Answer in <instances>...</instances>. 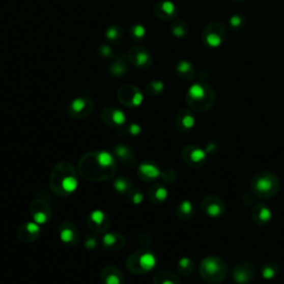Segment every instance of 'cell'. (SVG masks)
Instances as JSON below:
<instances>
[{"label": "cell", "mask_w": 284, "mask_h": 284, "mask_svg": "<svg viewBox=\"0 0 284 284\" xmlns=\"http://www.w3.org/2000/svg\"><path fill=\"white\" fill-rule=\"evenodd\" d=\"M77 187L76 170L70 163L63 162L54 166L50 176V188L54 193L67 196L75 192Z\"/></svg>", "instance_id": "obj_1"}, {"label": "cell", "mask_w": 284, "mask_h": 284, "mask_svg": "<svg viewBox=\"0 0 284 284\" xmlns=\"http://www.w3.org/2000/svg\"><path fill=\"white\" fill-rule=\"evenodd\" d=\"M79 172L81 174L82 177L88 179V180L101 181L107 180V179L112 177L116 171L102 168L100 163L97 161L95 152H91L86 154V156H83L81 160H80Z\"/></svg>", "instance_id": "obj_2"}, {"label": "cell", "mask_w": 284, "mask_h": 284, "mask_svg": "<svg viewBox=\"0 0 284 284\" xmlns=\"http://www.w3.org/2000/svg\"><path fill=\"white\" fill-rule=\"evenodd\" d=\"M157 264V259L151 251L140 250L132 253L127 260V268L132 273H146L151 271Z\"/></svg>", "instance_id": "obj_3"}, {"label": "cell", "mask_w": 284, "mask_h": 284, "mask_svg": "<svg viewBox=\"0 0 284 284\" xmlns=\"http://www.w3.org/2000/svg\"><path fill=\"white\" fill-rule=\"evenodd\" d=\"M251 187L253 192L257 195L261 197H269L277 192L279 180L270 172H263V174H259L254 177V179L252 180Z\"/></svg>", "instance_id": "obj_4"}, {"label": "cell", "mask_w": 284, "mask_h": 284, "mask_svg": "<svg viewBox=\"0 0 284 284\" xmlns=\"http://www.w3.org/2000/svg\"><path fill=\"white\" fill-rule=\"evenodd\" d=\"M200 272L203 279L209 282L223 281L228 273V269L224 261L218 258H208L201 263Z\"/></svg>", "instance_id": "obj_5"}, {"label": "cell", "mask_w": 284, "mask_h": 284, "mask_svg": "<svg viewBox=\"0 0 284 284\" xmlns=\"http://www.w3.org/2000/svg\"><path fill=\"white\" fill-rule=\"evenodd\" d=\"M95 108L94 101L88 97H78L68 107V115L72 119H83L88 117Z\"/></svg>", "instance_id": "obj_6"}, {"label": "cell", "mask_w": 284, "mask_h": 284, "mask_svg": "<svg viewBox=\"0 0 284 284\" xmlns=\"http://www.w3.org/2000/svg\"><path fill=\"white\" fill-rule=\"evenodd\" d=\"M118 99L127 107H138L144 101V95L141 94L139 88L132 84H126L119 89Z\"/></svg>", "instance_id": "obj_7"}, {"label": "cell", "mask_w": 284, "mask_h": 284, "mask_svg": "<svg viewBox=\"0 0 284 284\" xmlns=\"http://www.w3.org/2000/svg\"><path fill=\"white\" fill-rule=\"evenodd\" d=\"M30 214L34 222L40 226L48 223L51 219V210L45 201L35 199L30 205Z\"/></svg>", "instance_id": "obj_8"}, {"label": "cell", "mask_w": 284, "mask_h": 284, "mask_svg": "<svg viewBox=\"0 0 284 284\" xmlns=\"http://www.w3.org/2000/svg\"><path fill=\"white\" fill-rule=\"evenodd\" d=\"M88 225L95 233H104L110 225V219L101 210H95L88 217Z\"/></svg>", "instance_id": "obj_9"}, {"label": "cell", "mask_w": 284, "mask_h": 284, "mask_svg": "<svg viewBox=\"0 0 284 284\" xmlns=\"http://www.w3.org/2000/svg\"><path fill=\"white\" fill-rule=\"evenodd\" d=\"M59 238L61 242L68 246H75L78 244L80 234L78 228L71 223V222H64L63 224L59 226Z\"/></svg>", "instance_id": "obj_10"}, {"label": "cell", "mask_w": 284, "mask_h": 284, "mask_svg": "<svg viewBox=\"0 0 284 284\" xmlns=\"http://www.w3.org/2000/svg\"><path fill=\"white\" fill-rule=\"evenodd\" d=\"M128 59L130 61V64L140 68V69L149 68L152 64V58L149 51H147L145 48L138 46H135L131 49L130 52L128 54Z\"/></svg>", "instance_id": "obj_11"}, {"label": "cell", "mask_w": 284, "mask_h": 284, "mask_svg": "<svg viewBox=\"0 0 284 284\" xmlns=\"http://www.w3.org/2000/svg\"><path fill=\"white\" fill-rule=\"evenodd\" d=\"M40 233H41L40 225L33 221V222H26V223L21 224L17 231V236L20 241H22V242L30 243L38 239Z\"/></svg>", "instance_id": "obj_12"}, {"label": "cell", "mask_w": 284, "mask_h": 284, "mask_svg": "<svg viewBox=\"0 0 284 284\" xmlns=\"http://www.w3.org/2000/svg\"><path fill=\"white\" fill-rule=\"evenodd\" d=\"M101 119L106 125L113 128L122 127L127 121L126 115L121 110L113 107H108L104 109L101 113Z\"/></svg>", "instance_id": "obj_13"}, {"label": "cell", "mask_w": 284, "mask_h": 284, "mask_svg": "<svg viewBox=\"0 0 284 284\" xmlns=\"http://www.w3.org/2000/svg\"><path fill=\"white\" fill-rule=\"evenodd\" d=\"M182 157L189 165L199 166L206 161V153L199 147L188 146L184 148Z\"/></svg>", "instance_id": "obj_14"}, {"label": "cell", "mask_w": 284, "mask_h": 284, "mask_svg": "<svg viewBox=\"0 0 284 284\" xmlns=\"http://www.w3.org/2000/svg\"><path fill=\"white\" fill-rule=\"evenodd\" d=\"M138 175L141 180L152 182L156 180L161 175V171L159 170L156 163L147 161L139 164L138 166Z\"/></svg>", "instance_id": "obj_15"}, {"label": "cell", "mask_w": 284, "mask_h": 284, "mask_svg": "<svg viewBox=\"0 0 284 284\" xmlns=\"http://www.w3.org/2000/svg\"><path fill=\"white\" fill-rule=\"evenodd\" d=\"M203 211L210 217H219L224 212V205L220 199L215 196H209L202 203Z\"/></svg>", "instance_id": "obj_16"}, {"label": "cell", "mask_w": 284, "mask_h": 284, "mask_svg": "<svg viewBox=\"0 0 284 284\" xmlns=\"http://www.w3.org/2000/svg\"><path fill=\"white\" fill-rule=\"evenodd\" d=\"M101 282L102 284H123L125 277L116 267L108 265L101 271Z\"/></svg>", "instance_id": "obj_17"}, {"label": "cell", "mask_w": 284, "mask_h": 284, "mask_svg": "<svg viewBox=\"0 0 284 284\" xmlns=\"http://www.w3.org/2000/svg\"><path fill=\"white\" fill-rule=\"evenodd\" d=\"M125 242V237L119 233H106L102 238V246L108 250H119Z\"/></svg>", "instance_id": "obj_18"}, {"label": "cell", "mask_w": 284, "mask_h": 284, "mask_svg": "<svg viewBox=\"0 0 284 284\" xmlns=\"http://www.w3.org/2000/svg\"><path fill=\"white\" fill-rule=\"evenodd\" d=\"M154 14H156L160 19H171V18H174L177 14L176 6L170 2L159 3L157 4L156 7H154Z\"/></svg>", "instance_id": "obj_19"}, {"label": "cell", "mask_w": 284, "mask_h": 284, "mask_svg": "<svg viewBox=\"0 0 284 284\" xmlns=\"http://www.w3.org/2000/svg\"><path fill=\"white\" fill-rule=\"evenodd\" d=\"M168 196V191L161 183H153L148 190V197L152 203H161Z\"/></svg>", "instance_id": "obj_20"}, {"label": "cell", "mask_w": 284, "mask_h": 284, "mask_svg": "<svg viewBox=\"0 0 284 284\" xmlns=\"http://www.w3.org/2000/svg\"><path fill=\"white\" fill-rule=\"evenodd\" d=\"M115 154L117 158H119L126 165H134L135 164V156L132 150L128 146L119 145L115 147Z\"/></svg>", "instance_id": "obj_21"}, {"label": "cell", "mask_w": 284, "mask_h": 284, "mask_svg": "<svg viewBox=\"0 0 284 284\" xmlns=\"http://www.w3.org/2000/svg\"><path fill=\"white\" fill-rule=\"evenodd\" d=\"M176 125L179 131H189L191 128L194 126V118L189 111L182 110L180 113L178 115Z\"/></svg>", "instance_id": "obj_22"}, {"label": "cell", "mask_w": 284, "mask_h": 284, "mask_svg": "<svg viewBox=\"0 0 284 284\" xmlns=\"http://www.w3.org/2000/svg\"><path fill=\"white\" fill-rule=\"evenodd\" d=\"M154 284H179L178 277L169 271H160L153 276Z\"/></svg>", "instance_id": "obj_23"}, {"label": "cell", "mask_w": 284, "mask_h": 284, "mask_svg": "<svg viewBox=\"0 0 284 284\" xmlns=\"http://www.w3.org/2000/svg\"><path fill=\"white\" fill-rule=\"evenodd\" d=\"M127 63H130V61H129V59L123 60V59L119 58V59L115 60L113 63H112V65L110 66V72L112 73V75L116 76V77L126 75L127 70H128Z\"/></svg>", "instance_id": "obj_24"}, {"label": "cell", "mask_w": 284, "mask_h": 284, "mask_svg": "<svg viewBox=\"0 0 284 284\" xmlns=\"http://www.w3.org/2000/svg\"><path fill=\"white\" fill-rule=\"evenodd\" d=\"M194 213L193 206L189 201H183L177 208V215L180 219H190Z\"/></svg>", "instance_id": "obj_25"}, {"label": "cell", "mask_w": 284, "mask_h": 284, "mask_svg": "<svg viewBox=\"0 0 284 284\" xmlns=\"http://www.w3.org/2000/svg\"><path fill=\"white\" fill-rule=\"evenodd\" d=\"M106 37L111 44L117 45L123 38V30L119 26H110L106 32Z\"/></svg>", "instance_id": "obj_26"}, {"label": "cell", "mask_w": 284, "mask_h": 284, "mask_svg": "<svg viewBox=\"0 0 284 284\" xmlns=\"http://www.w3.org/2000/svg\"><path fill=\"white\" fill-rule=\"evenodd\" d=\"M113 188L118 193H128L132 189L131 180L126 177H120L113 183Z\"/></svg>", "instance_id": "obj_27"}, {"label": "cell", "mask_w": 284, "mask_h": 284, "mask_svg": "<svg viewBox=\"0 0 284 284\" xmlns=\"http://www.w3.org/2000/svg\"><path fill=\"white\" fill-rule=\"evenodd\" d=\"M254 212H257V214H253V218L258 219L257 222H259V223H260V224L265 223V222H268L270 220V218H271L270 210L267 207H264V206L257 207L255 210H254Z\"/></svg>", "instance_id": "obj_28"}, {"label": "cell", "mask_w": 284, "mask_h": 284, "mask_svg": "<svg viewBox=\"0 0 284 284\" xmlns=\"http://www.w3.org/2000/svg\"><path fill=\"white\" fill-rule=\"evenodd\" d=\"M193 270V263L189 259L184 258L182 260L179 261L178 263V271L179 273H181L182 275H188L191 272H192Z\"/></svg>", "instance_id": "obj_29"}, {"label": "cell", "mask_w": 284, "mask_h": 284, "mask_svg": "<svg viewBox=\"0 0 284 284\" xmlns=\"http://www.w3.org/2000/svg\"><path fill=\"white\" fill-rule=\"evenodd\" d=\"M251 274H252V270H248V268H244V267H240L239 269L236 270V280L239 283L248 282L251 279Z\"/></svg>", "instance_id": "obj_30"}, {"label": "cell", "mask_w": 284, "mask_h": 284, "mask_svg": "<svg viewBox=\"0 0 284 284\" xmlns=\"http://www.w3.org/2000/svg\"><path fill=\"white\" fill-rule=\"evenodd\" d=\"M162 90H163V83L161 81H159V80H153V81L148 83L147 88H146L148 95H150V96L159 95Z\"/></svg>", "instance_id": "obj_31"}, {"label": "cell", "mask_w": 284, "mask_h": 284, "mask_svg": "<svg viewBox=\"0 0 284 284\" xmlns=\"http://www.w3.org/2000/svg\"><path fill=\"white\" fill-rule=\"evenodd\" d=\"M130 35L131 38L134 41H139L145 38L146 36V28L142 24H134L130 29Z\"/></svg>", "instance_id": "obj_32"}, {"label": "cell", "mask_w": 284, "mask_h": 284, "mask_svg": "<svg viewBox=\"0 0 284 284\" xmlns=\"http://www.w3.org/2000/svg\"><path fill=\"white\" fill-rule=\"evenodd\" d=\"M128 197H129V200H130V202L133 203V205H140V203L144 201L145 195L141 192V190L131 189L128 192Z\"/></svg>", "instance_id": "obj_33"}, {"label": "cell", "mask_w": 284, "mask_h": 284, "mask_svg": "<svg viewBox=\"0 0 284 284\" xmlns=\"http://www.w3.org/2000/svg\"><path fill=\"white\" fill-rule=\"evenodd\" d=\"M98 244V239L96 234H88V237L86 238L84 245L87 249H95Z\"/></svg>", "instance_id": "obj_34"}, {"label": "cell", "mask_w": 284, "mask_h": 284, "mask_svg": "<svg viewBox=\"0 0 284 284\" xmlns=\"http://www.w3.org/2000/svg\"><path fill=\"white\" fill-rule=\"evenodd\" d=\"M172 33L177 37H183L186 35V26H182V22H177L172 26Z\"/></svg>", "instance_id": "obj_35"}, {"label": "cell", "mask_w": 284, "mask_h": 284, "mask_svg": "<svg viewBox=\"0 0 284 284\" xmlns=\"http://www.w3.org/2000/svg\"><path fill=\"white\" fill-rule=\"evenodd\" d=\"M98 52L100 53L103 58H110L112 55V49L109 45H102L99 47Z\"/></svg>", "instance_id": "obj_36"}, {"label": "cell", "mask_w": 284, "mask_h": 284, "mask_svg": "<svg viewBox=\"0 0 284 284\" xmlns=\"http://www.w3.org/2000/svg\"><path fill=\"white\" fill-rule=\"evenodd\" d=\"M127 131L128 133L132 135V137H135V135H139L141 132V128L137 123H131V125H129L127 128Z\"/></svg>", "instance_id": "obj_37"}]
</instances>
